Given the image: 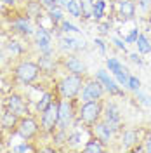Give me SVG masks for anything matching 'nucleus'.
<instances>
[{
  "mask_svg": "<svg viewBox=\"0 0 151 153\" xmlns=\"http://www.w3.org/2000/svg\"><path fill=\"white\" fill-rule=\"evenodd\" d=\"M14 78L18 80L21 85H31L35 84L40 75H42V70H40V65L37 61H31V59H21L18 65L14 66Z\"/></svg>",
  "mask_w": 151,
  "mask_h": 153,
  "instance_id": "f257e3e1",
  "label": "nucleus"
},
{
  "mask_svg": "<svg viewBox=\"0 0 151 153\" xmlns=\"http://www.w3.org/2000/svg\"><path fill=\"white\" fill-rule=\"evenodd\" d=\"M103 110H104V101L97 99V101H85V103H78V111H76V118L85 124V127H92L95 122H99L103 118Z\"/></svg>",
  "mask_w": 151,
  "mask_h": 153,
  "instance_id": "f03ea898",
  "label": "nucleus"
},
{
  "mask_svg": "<svg viewBox=\"0 0 151 153\" xmlns=\"http://www.w3.org/2000/svg\"><path fill=\"white\" fill-rule=\"evenodd\" d=\"M85 84V75H76V73H66L59 82L56 84V91L59 97H68L75 99L80 96V91Z\"/></svg>",
  "mask_w": 151,
  "mask_h": 153,
  "instance_id": "7ed1b4c3",
  "label": "nucleus"
},
{
  "mask_svg": "<svg viewBox=\"0 0 151 153\" xmlns=\"http://www.w3.org/2000/svg\"><path fill=\"white\" fill-rule=\"evenodd\" d=\"M78 99H68V97H59V122H57V129L68 131L73 120L76 118V111H78Z\"/></svg>",
  "mask_w": 151,
  "mask_h": 153,
  "instance_id": "20e7f679",
  "label": "nucleus"
},
{
  "mask_svg": "<svg viewBox=\"0 0 151 153\" xmlns=\"http://www.w3.org/2000/svg\"><path fill=\"white\" fill-rule=\"evenodd\" d=\"M16 134H18L21 139H26V141H35L38 136H42V125L33 115H24L19 118V124L16 127Z\"/></svg>",
  "mask_w": 151,
  "mask_h": 153,
  "instance_id": "39448f33",
  "label": "nucleus"
},
{
  "mask_svg": "<svg viewBox=\"0 0 151 153\" xmlns=\"http://www.w3.org/2000/svg\"><path fill=\"white\" fill-rule=\"evenodd\" d=\"M38 115H40L42 134L50 136L57 129V122H59V99H54L42 113H38Z\"/></svg>",
  "mask_w": 151,
  "mask_h": 153,
  "instance_id": "423d86ee",
  "label": "nucleus"
},
{
  "mask_svg": "<svg viewBox=\"0 0 151 153\" xmlns=\"http://www.w3.org/2000/svg\"><path fill=\"white\" fill-rule=\"evenodd\" d=\"M104 94H106V89L104 85L97 80V78H85V84L80 91V96H78V101L80 103H85V101H97V99H103Z\"/></svg>",
  "mask_w": 151,
  "mask_h": 153,
  "instance_id": "0eeeda50",
  "label": "nucleus"
},
{
  "mask_svg": "<svg viewBox=\"0 0 151 153\" xmlns=\"http://www.w3.org/2000/svg\"><path fill=\"white\" fill-rule=\"evenodd\" d=\"M33 42L38 49V54L45 56H54V47H52V31L45 26L38 25L33 33Z\"/></svg>",
  "mask_w": 151,
  "mask_h": 153,
  "instance_id": "6e6552de",
  "label": "nucleus"
},
{
  "mask_svg": "<svg viewBox=\"0 0 151 153\" xmlns=\"http://www.w3.org/2000/svg\"><path fill=\"white\" fill-rule=\"evenodd\" d=\"M5 101V110L12 111L14 115H18L19 118L24 117V115H30V108H28V99L19 92H10L7 97H4Z\"/></svg>",
  "mask_w": 151,
  "mask_h": 153,
  "instance_id": "1a4fd4ad",
  "label": "nucleus"
},
{
  "mask_svg": "<svg viewBox=\"0 0 151 153\" xmlns=\"http://www.w3.org/2000/svg\"><path fill=\"white\" fill-rule=\"evenodd\" d=\"M103 120H106L111 125L116 134H120V131H122V115H120V108L115 101H104Z\"/></svg>",
  "mask_w": 151,
  "mask_h": 153,
  "instance_id": "9d476101",
  "label": "nucleus"
},
{
  "mask_svg": "<svg viewBox=\"0 0 151 153\" xmlns=\"http://www.w3.org/2000/svg\"><path fill=\"white\" fill-rule=\"evenodd\" d=\"M59 65L64 68L70 73H76V75H87V65L80 59L76 52H70L59 59Z\"/></svg>",
  "mask_w": 151,
  "mask_h": 153,
  "instance_id": "9b49d317",
  "label": "nucleus"
},
{
  "mask_svg": "<svg viewBox=\"0 0 151 153\" xmlns=\"http://www.w3.org/2000/svg\"><path fill=\"white\" fill-rule=\"evenodd\" d=\"M90 134L94 136V137H97L101 143H104L108 148H110V144L113 143V137H115V131H113V127L108 124L106 120H99V122H95L92 127H90Z\"/></svg>",
  "mask_w": 151,
  "mask_h": 153,
  "instance_id": "f8f14e48",
  "label": "nucleus"
},
{
  "mask_svg": "<svg viewBox=\"0 0 151 153\" xmlns=\"http://www.w3.org/2000/svg\"><path fill=\"white\" fill-rule=\"evenodd\" d=\"M57 42H59V49H61L64 54H70V52H80V51L85 49L84 40H78V38L71 37L70 33H59Z\"/></svg>",
  "mask_w": 151,
  "mask_h": 153,
  "instance_id": "ddd939ff",
  "label": "nucleus"
},
{
  "mask_svg": "<svg viewBox=\"0 0 151 153\" xmlns=\"http://www.w3.org/2000/svg\"><path fill=\"white\" fill-rule=\"evenodd\" d=\"M94 76L104 85L106 92H108L110 96H122V97H123V91L120 89V84H118L115 78H111V76H110L108 70H103V68H99V70L95 71V75H94Z\"/></svg>",
  "mask_w": 151,
  "mask_h": 153,
  "instance_id": "4468645a",
  "label": "nucleus"
},
{
  "mask_svg": "<svg viewBox=\"0 0 151 153\" xmlns=\"http://www.w3.org/2000/svg\"><path fill=\"white\" fill-rule=\"evenodd\" d=\"M10 30H14L16 33L23 35V37H33V33H35V28H33V25H31V19H30L28 16H24V14L16 16V18L12 19Z\"/></svg>",
  "mask_w": 151,
  "mask_h": 153,
  "instance_id": "2eb2a0df",
  "label": "nucleus"
},
{
  "mask_svg": "<svg viewBox=\"0 0 151 153\" xmlns=\"http://www.w3.org/2000/svg\"><path fill=\"white\" fill-rule=\"evenodd\" d=\"M120 143H122L123 150H132L137 143H142V131L141 129L120 131Z\"/></svg>",
  "mask_w": 151,
  "mask_h": 153,
  "instance_id": "dca6fc26",
  "label": "nucleus"
},
{
  "mask_svg": "<svg viewBox=\"0 0 151 153\" xmlns=\"http://www.w3.org/2000/svg\"><path fill=\"white\" fill-rule=\"evenodd\" d=\"M135 10H137V5L134 0H120L118 5H116V14L125 21H132L135 18Z\"/></svg>",
  "mask_w": 151,
  "mask_h": 153,
  "instance_id": "f3484780",
  "label": "nucleus"
},
{
  "mask_svg": "<svg viewBox=\"0 0 151 153\" xmlns=\"http://www.w3.org/2000/svg\"><path fill=\"white\" fill-rule=\"evenodd\" d=\"M19 124V117L14 115L9 110H4L0 113V127L5 131V132H16V127Z\"/></svg>",
  "mask_w": 151,
  "mask_h": 153,
  "instance_id": "a211bd4d",
  "label": "nucleus"
},
{
  "mask_svg": "<svg viewBox=\"0 0 151 153\" xmlns=\"http://www.w3.org/2000/svg\"><path fill=\"white\" fill-rule=\"evenodd\" d=\"M44 5L40 4V0H26L24 2V16H28L30 19H35V21H38V19L44 16Z\"/></svg>",
  "mask_w": 151,
  "mask_h": 153,
  "instance_id": "6ab92c4d",
  "label": "nucleus"
},
{
  "mask_svg": "<svg viewBox=\"0 0 151 153\" xmlns=\"http://www.w3.org/2000/svg\"><path fill=\"white\" fill-rule=\"evenodd\" d=\"M38 65H40V70L42 73H54V70L57 66V61L54 56H45V54H38Z\"/></svg>",
  "mask_w": 151,
  "mask_h": 153,
  "instance_id": "aec40b11",
  "label": "nucleus"
},
{
  "mask_svg": "<svg viewBox=\"0 0 151 153\" xmlns=\"http://www.w3.org/2000/svg\"><path fill=\"white\" fill-rule=\"evenodd\" d=\"M108 150V146L104 143H101L97 137H90V139H87L85 141V144L82 146V152H85V153H103V152H106Z\"/></svg>",
  "mask_w": 151,
  "mask_h": 153,
  "instance_id": "412c9836",
  "label": "nucleus"
},
{
  "mask_svg": "<svg viewBox=\"0 0 151 153\" xmlns=\"http://www.w3.org/2000/svg\"><path fill=\"white\" fill-rule=\"evenodd\" d=\"M54 99H56V97H54V92H52V91H44V92L40 94V97L35 101V111H37V113H42Z\"/></svg>",
  "mask_w": 151,
  "mask_h": 153,
  "instance_id": "4be33fe9",
  "label": "nucleus"
},
{
  "mask_svg": "<svg viewBox=\"0 0 151 153\" xmlns=\"http://www.w3.org/2000/svg\"><path fill=\"white\" fill-rule=\"evenodd\" d=\"M135 45H137V52L146 56V54H151V40L144 33H139V37L135 40Z\"/></svg>",
  "mask_w": 151,
  "mask_h": 153,
  "instance_id": "5701e85b",
  "label": "nucleus"
},
{
  "mask_svg": "<svg viewBox=\"0 0 151 153\" xmlns=\"http://www.w3.org/2000/svg\"><path fill=\"white\" fill-rule=\"evenodd\" d=\"M82 144V132H80V129H75V131H71V132H68V139H66V146L70 150H75Z\"/></svg>",
  "mask_w": 151,
  "mask_h": 153,
  "instance_id": "b1692460",
  "label": "nucleus"
},
{
  "mask_svg": "<svg viewBox=\"0 0 151 153\" xmlns=\"http://www.w3.org/2000/svg\"><path fill=\"white\" fill-rule=\"evenodd\" d=\"M47 16L50 19V23L54 25V28H59V25H61V21L64 19V14H63V9L61 7H52V9L47 10Z\"/></svg>",
  "mask_w": 151,
  "mask_h": 153,
  "instance_id": "393cba45",
  "label": "nucleus"
},
{
  "mask_svg": "<svg viewBox=\"0 0 151 153\" xmlns=\"http://www.w3.org/2000/svg\"><path fill=\"white\" fill-rule=\"evenodd\" d=\"M123 65H122V61L118 59V57H106V70L108 71H111V75H116L118 71H122L123 70Z\"/></svg>",
  "mask_w": 151,
  "mask_h": 153,
  "instance_id": "a878e982",
  "label": "nucleus"
},
{
  "mask_svg": "<svg viewBox=\"0 0 151 153\" xmlns=\"http://www.w3.org/2000/svg\"><path fill=\"white\" fill-rule=\"evenodd\" d=\"M94 2L95 0H80V10H82V18L84 19H92Z\"/></svg>",
  "mask_w": 151,
  "mask_h": 153,
  "instance_id": "bb28decb",
  "label": "nucleus"
},
{
  "mask_svg": "<svg viewBox=\"0 0 151 153\" xmlns=\"http://www.w3.org/2000/svg\"><path fill=\"white\" fill-rule=\"evenodd\" d=\"M106 7H108L106 0H95V2H94V14H92V19H95V21H101V19L104 18Z\"/></svg>",
  "mask_w": 151,
  "mask_h": 153,
  "instance_id": "cd10ccee",
  "label": "nucleus"
},
{
  "mask_svg": "<svg viewBox=\"0 0 151 153\" xmlns=\"http://www.w3.org/2000/svg\"><path fill=\"white\" fill-rule=\"evenodd\" d=\"M5 49H7V52H9L12 57H18V56H21V54L24 52L23 45L19 44L18 40H9V42H7V45H5Z\"/></svg>",
  "mask_w": 151,
  "mask_h": 153,
  "instance_id": "c85d7f7f",
  "label": "nucleus"
},
{
  "mask_svg": "<svg viewBox=\"0 0 151 153\" xmlns=\"http://www.w3.org/2000/svg\"><path fill=\"white\" fill-rule=\"evenodd\" d=\"M66 12L71 16V18H82V10H80V0H71L70 4H68V7H66Z\"/></svg>",
  "mask_w": 151,
  "mask_h": 153,
  "instance_id": "c756f323",
  "label": "nucleus"
},
{
  "mask_svg": "<svg viewBox=\"0 0 151 153\" xmlns=\"http://www.w3.org/2000/svg\"><path fill=\"white\" fill-rule=\"evenodd\" d=\"M12 152H18V153H24V152H38V146L33 144V141H23V143H19L18 146H14L12 148Z\"/></svg>",
  "mask_w": 151,
  "mask_h": 153,
  "instance_id": "7c9ffc66",
  "label": "nucleus"
},
{
  "mask_svg": "<svg viewBox=\"0 0 151 153\" xmlns=\"http://www.w3.org/2000/svg\"><path fill=\"white\" fill-rule=\"evenodd\" d=\"M59 30H61L63 33H78V31H80V28H78V26H75L73 23H70L66 18L61 21V25H59Z\"/></svg>",
  "mask_w": 151,
  "mask_h": 153,
  "instance_id": "2f4dec72",
  "label": "nucleus"
},
{
  "mask_svg": "<svg viewBox=\"0 0 151 153\" xmlns=\"http://www.w3.org/2000/svg\"><path fill=\"white\" fill-rule=\"evenodd\" d=\"M113 76H115V80H116L120 85H123V87L129 85V76H130V73H129V70H127V68H123L122 71H118V73L113 75Z\"/></svg>",
  "mask_w": 151,
  "mask_h": 153,
  "instance_id": "473e14b6",
  "label": "nucleus"
},
{
  "mask_svg": "<svg viewBox=\"0 0 151 153\" xmlns=\"http://www.w3.org/2000/svg\"><path fill=\"white\" fill-rule=\"evenodd\" d=\"M134 94H135V99H137V103H141L142 106H148V108L151 106V96H148L146 92H142L141 89H139V91H135Z\"/></svg>",
  "mask_w": 151,
  "mask_h": 153,
  "instance_id": "72a5a7b5",
  "label": "nucleus"
},
{
  "mask_svg": "<svg viewBox=\"0 0 151 153\" xmlns=\"http://www.w3.org/2000/svg\"><path fill=\"white\" fill-rule=\"evenodd\" d=\"M139 33H141V30H139V26H135V28L130 30V33L129 35H125L123 37V40H125V44H135V40H137V37H139Z\"/></svg>",
  "mask_w": 151,
  "mask_h": 153,
  "instance_id": "f704fd0d",
  "label": "nucleus"
},
{
  "mask_svg": "<svg viewBox=\"0 0 151 153\" xmlns=\"http://www.w3.org/2000/svg\"><path fill=\"white\" fill-rule=\"evenodd\" d=\"M95 28H97V31L101 33V35H108L110 33V30H111V23L110 21H97V25H95Z\"/></svg>",
  "mask_w": 151,
  "mask_h": 153,
  "instance_id": "c9c22d12",
  "label": "nucleus"
},
{
  "mask_svg": "<svg viewBox=\"0 0 151 153\" xmlns=\"http://www.w3.org/2000/svg\"><path fill=\"white\" fill-rule=\"evenodd\" d=\"M129 89L132 91V92H135V91H139L141 89V80L137 78V76H134V75H130L129 76Z\"/></svg>",
  "mask_w": 151,
  "mask_h": 153,
  "instance_id": "e433bc0d",
  "label": "nucleus"
},
{
  "mask_svg": "<svg viewBox=\"0 0 151 153\" xmlns=\"http://www.w3.org/2000/svg\"><path fill=\"white\" fill-rule=\"evenodd\" d=\"M137 7H139L144 14H148L151 10V0H137Z\"/></svg>",
  "mask_w": 151,
  "mask_h": 153,
  "instance_id": "4c0bfd02",
  "label": "nucleus"
},
{
  "mask_svg": "<svg viewBox=\"0 0 151 153\" xmlns=\"http://www.w3.org/2000/svg\"><path fill=\"white\" fill-rule=\"evenodd\" d=\"M111 42L115 44V47L118 49V51H123V52H127V45H125V40H123V38L113 37V38H111Z\"/></svg>",
  "mask_w": 151,
  "mask_h": 153,
  "instance_id": "58836bf2",
  "label": "nucleus"
},
{
  "mask_svg": "<svg viewBox=\"0 0 151 153\" xmlns=\"http://www.w3.org/2000/svg\"><path fill=\"white\" fill-rule=\"evenodd\" d=\"M129 59L132 61L134 65H137V66H142V65H144V61H142V54H139V52H132V54H129Z\"/></svg>",
  "mask_w": 151,
  "mask_h": 153,
  "instance_id": "ea45409f",
  "label": "nucleus"
},
{
  "mask_svg": "<svg viewBox=\"0 0 151 153\" xmlns=\"http://www.w3.org/2000/svg\"><path fill=\"white\" fill-rule=\"evenodd\" d=\"M40 4L45 7V10L52 9V7H57V0H40Z\"/></svg>",
  "mask_w": 151,
  "mask_h": 153,
  "instance_id": "a19ab883",
  "label": "nucleus"
},
{
  "mask_svg": "<svg viewBox=\"0 0 151 153\" xmlns=\"http://www.w3.org/2000/svg\"><path fill=\"white\" fill-rule=\"evenodd\" d=\"M94 44L97 45V49L101 51V54H106V44L103 38H94Z\"/></svg>",
  "mask_w": 151,
  "mask_h": 153,
  "instance_id": "79ce46f5",
  "label": "nucleus"
},
{
  "mask_svg": "<svg viewBox=\"0 0 151 153\" xmlns=\"http://www.w3.org/2000/svg\"><path fill=\"white\" fill-rule=\"evenodd\" d=\"M142 143H144V150L148 153H151V132L146 134V137L142 139Z\"/></svg>",
  "mask_w": 151,
  "mask_h": 153,
  "instance_id": "37998d69",
  "label": "nucleus"
},
{
  "mask_svg": "<svg viewBox=\"0 0 151 153\" xmlns=\"http://www.w3.org/2000/svg\"><path fill=\"white\" fill-rule=\"evenodd\" d=\"M70 2H71V0H57V7H61L63 10H66V7H68Z\"/></svg>",
  "mask_w": 151,
  "mask_h": 153,
  "instance_id": "c03bdc74",
  "label": "nucleus"
},
{
  "mask_svg": "<svg viewBox=\"0 0 151 153\" xmlns=\"http://www.w3.org/2000/svg\"><path fill=\"white\" fill-rule=\"evenodd\" d=\"M2 2H4V4H5V5H9V7H14V5H16V2H18V0H2Z\"/></svg>",
  "mask_w": 151,
  "mask_h": 153,
  "instance_id": "a18cd8bd",
  "label": "nucleus"
},
{
  "mask_svg": "<svg viewBox=\"0 0 151 153\" xmlns=\"http://www.w3.org/2000/svg\"><path fill=\"white\" fill-rule=\"evenodd\" d=\"M4 110H5V101H4V97L0 96V113H2Z\"/></svg>",
  "mask_w": 151,
  "mask_h": 153,
  "instance_id": "49530a36",
  "label": "nucleus"
},
{
  "mask_svg": "<svg viewBox=\"0 0 151 153\" xmlns=\"http://www.w3.org/2000/svg\"><path fill=\"white\" fill-rule=\"evenodd\" d=\"M4 132H5V131L0 127V143H4Z\"/></svg>",
  "mask_w": 151,
  "mask_h": 153,
  "instance_id": "de8ad7c7",
  "label": "nucleus"
},
{
  "mask_svg": "<svg viewBox=\"0 0 151 153\" xmlns=\"http://www.w3.org/2000/svg\"><path fill=\"white\" fill-rule=\"evenodd\" d=\"M148 25H150V28H151V10L148 12Z\"/></svg>",
  "mask_w": 151,
  "mask_h": 153,
  "instance_id": "09e8293b",
  "label": "nucleus"
},
{
  "mask_svg": "<svg viewBox=\"0 0 151 153\" xmlns=\"http://www.w3.org/2000/svg\"><path fill=\"white\" fill-rule=\"evenodd\" d=\"M134 2H137V0H134Z\"/></svg>",
  "mask_w": 151,
  "mask_h": 153,
  "instance_id": "8fccbe9b",
  "label": "nucleus"
}]
</instances>
